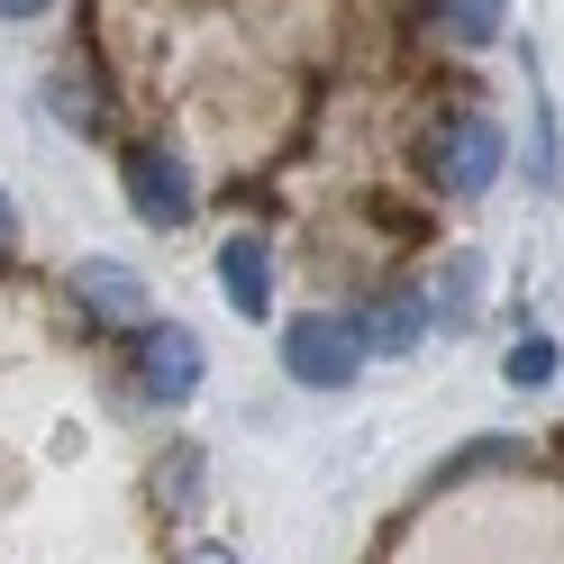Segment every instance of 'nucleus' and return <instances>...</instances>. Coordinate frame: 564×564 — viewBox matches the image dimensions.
Returning <instances> with one entry per match:
<instances>
[{"label": "nucleus", "instance_id": "1", "mask_svg": "<svg viewBox=\"0 0 564 564\" xmlns=\"http://www.w3.org/2000/svg\"><path fill=\"white\" fill-rule=\"evenodd\" d=\"M282 365H292V382H310V392H337V382H356L365 346L346 319H292L282 328Z\"/></svg>", "mask_w": 564, "mask_h": 564}, {"label": "nucleus", "instance_id": "2", "mask_svg": "<svg viewBox=\"0 0 564 564\" xmlns=\"http://www.w3.org/2000/svg\"><path fill=\"white\" fill-rule=\"evenodd\" d=\"M429 173H437V192H482L491 173H501V128L491 119H455V128H437L429 137Z\"/></svg>", "mask_w": 564, "mask_h": 564}, {"label": "nucleus", "instance_id": "3", "mask_svg": "<svg viewBox=\"0 0 564 564\" xmlns=\"http://www.w3.org/2000/svg\"><path fill=\"white\" fill-rule=\"evenodd\" d=\"M137 382H147V401H192L200 392V337L192 328H173V319H155L147 328V346H137Z\"/></svg>", "mask_w": 564, "mask_h": 564}, {"label": "nucleus", "instance_id": "4", "mask_svg": "<svg viewBox=\"0 0 564 564\" xmlns=\"http://www.w3.org/2000/svg\"><path fill=\"white\" fill-rule=\"evenodd\" d=\"M128 200H137V219H155V228H183L192 219V173L173 147H137L128 155Z\"/></svg>", "mask_w": 564, "mask_h": 564}, {"label": "nucleus", "instance_id": "5", "mask_svg": "<svg viewBox=\"0 0 564 564\" xmlns=\"http://www.w3.org/2000/svg\"><path fill=\"white\" fill-rule=\"evenodd\" d=\"M74 292H83V310H91V319L147 328V282H137L128 264H110V256H83V264H74Z\"/></svg>", "mask_w": 564, "mask_h": 564}, {"label": "nucleus", "instance_id": "6", "mask_svg": "<svg viewBox=\"0 0 564 564\" xmlns=\"http://www.w3.org/2000/svg\"><path fill=\"white\" fill-rule=\"evenodd\" d=\"M429 328H437V319H429V292H401V301H382V310L356 319V346H365V356H410Z\"/></svg>", "mask_w": 564, "mask_h": 564}, {"label": "nucleus", "instance_id": "7", "mask_svg": "<svg viewBox=\"0 0 564 564\" xmlns=\"http://www.w3.org/2000/svg\"><path fill=\"white\" fill-rule=\"evenodd\" d=\"M219 282H228V301L246 310V319H264V310H273V264H264L256 237H228L219 246Z\"/></svg>", "mask_w": 564, "mask_h": 564}, {"label": "nucleus", "instance_id": "8", "mask_svg": "<svg viewBox=\"0 0 564 564\" xmlns=\"http://www.w3.org/2000/svg\"><path fill=\"white\" fill-rule=\"evenodd\" d=\"M474 282H482V264H474V256H455V264L437 273V292H429V319L465 328V319H474Z\"/></svg>", "mask_w": 564, "mask_h": 564}, {"label": "nucleus", "instance_id": "9", "mask_svg": "<svg viewBox=\"0 0 564 564\" xmlns=\"http://www.w3.org/2000/svg\"><path fill=\"white\" fill-rule=\"evenodd\" d=\"M437 10H446V28L465 46H491V37H501V19H510V0H437Z\"/></svg>", "mask_w": 564, "mask_h": 564}, {"label": "nucleus", "instance_id": "10", "mask_svg": "<svg viewBox=\"0 0 564 564\" xmlns=\"http://www.w3.org/2000/svg\"><path fill=\"white\" fill-rule=\"evenodd\" d=\"M546 373H555V346H546V337H519V356H510V382H528V392H538Z\"/></svg>", "mask_w": 564, "mask_h": 564}, {"label": "nucleus", "instance_id": "11", "mask_svg": "<svg viewBox=\"0 0 564 564\" xmlns=\"http://www.w3.org/2000/svg\"><path fill=\"white\" fill-rule=\"evenodd\" d=\"M192 474H200V455H173V465H164V501H173V510L192 501Z\"/></svg>", "mask_w": 564, "mask_h": 564}, {"label": "nucleus", "instance_id": "12", "mask_svg": "<svg viewBox=\"0 0 564 564\" xmlns=\"http://www.w3.org/2000/svg\"><path fill=\"white\" fill-rule=\"evenodd\" d=\"M183 564H237V555H228V546H192Z\"/></svg>", "mask_w": 564, "mask_h": 564}, {"label": "nucleus", "instance_id": "13", "mask_svg": "<svg viewBox=\"0 0 564 564\" xmlns=\"http://www.w3.org/2000/svg\"><path fill=\"white\" fill-rule=\"evenodd\" d=\"M19 237V209H10V192H0V246H10Z\"/></svg>", "mask_w": 564, "mask_h": 564}, {"label": "nucleus", "instance_id": "14", "mask_svg": "<svg viewBox=\"0 0 564 564\" xmlns=\"http://www.w3.org/2000/svg\"><path fill=\"white\" fill-rule=\"evenodd\" d=\"M0 10H10V19H37V10H46V0H0Z\"/></svg>", "mask_w": 564, "mask_h": 564}]
</instances>
